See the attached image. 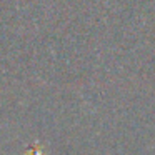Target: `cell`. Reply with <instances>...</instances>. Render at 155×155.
<instances>
[{
	"label": "cell",
	"instance_id": "obj_1",
	"mask_svg": "<svg viewBox=\"0 0 155 155\" xmlns=\"http://www.w3.org/2000/svg\"><path fill=\"white\" fill-rule=\"evenodd\" d=\"M27 155H44V150H42L40 147H37V148H30V150L27 152Z\"/></svg>",
	"mask_w": 155,
	"mask_h": 155
}]
</instances>
